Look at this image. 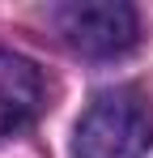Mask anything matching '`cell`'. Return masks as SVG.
Returning <instances> with one entry per match:
<instances>
[{
	"label": "cell",
	"mask_w": 153,
	"mask_h": 158,
	"mask_svg": "<svg viewBox=\"0 0 153 158\" xmlns=\"http://www.w3.org/2000/svg\"><path fill=\"white\" fill-rule=\"evenodd\" d=\"M55 30L64 34V43L81 56L111 60L136 47L140 39V17L124 0H73L55 9Z\"/></svg>",
	"instance_id": "cell-2"
},
{
	"label": "cell",
	"mask_w": 153,
	"mask_h": 158,
	"mask_svg": "<svg viewBox=\"0 0 153 158\" xmlns=\"http://www.w3.org/2000/svg\"><path fill=\"white\" fill-rule=\"evenodd\" d=\"M43 98H47L43 73L26 56L0 47V137H13L26 124H34L43 111Z\"/></svg>",
	"instance_id": "cell-3"
},
{
	"label": "cell",
	"mask_w": 153,
	"mask_h": 158,
	"mask_svg": "<svg viewBox=\"0 0 153 158\" xmlns=\"http://www.w3.org/2000/svg\"><path fill=\"white\" fill-rule=\"evenodd\" d=\"M153 115L136 90H102L73 132V158H145Z\"/></svg>",
	"instance_id": "cell-1"
}]
</instances>
